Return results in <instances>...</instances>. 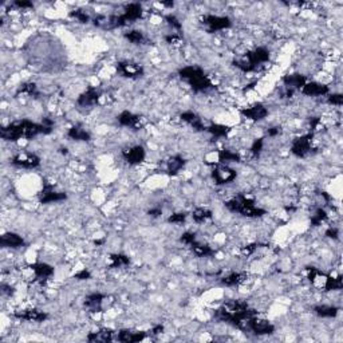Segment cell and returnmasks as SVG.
<instances>
[{
  "mask_svg": "<svg viewBox=\"0 0 343 343\" xmlns=\"http://www.w3.org/2000/svg\"><path fill=\"white\" fill-rule=\"evenodd\" d=\"M117 71H118L122 77L129 78V79H137V78H141V77L144 75V67L141 65H138V63H135V62H130V60L118 62Z\"/></svg>",
  "mask_w": 343,
  "mask_h": 343,
  "instance_id": "10",
  "label": "cell"
},
{
  "mask_svg": "<svg viewBox=\"0 0 343 343\" xmlns=\"http://www.w3.org/2000/svg\"><path fill=\"white\" fill-rule=\"evenodd\" d=\"M258 248H259L258 243L248 244V245H245V247L241 248V255H243V256H251V255H254L255 252H256V249Z\"/></svg>",
  "mask_w": 343,
  "mask_h": 343,
  "instance_id": "45",
  "label": "cell"
},
{
  "mask_svg": "<svg viewBox=\"0 0 343 343\" xmlns=\"http://www.w3.org/2000/svg\"><path fill=\"white\" fill-rule=\"evenodd\" d=\"M180 118L184 121L185 124H188L192 129L196 130V132H207V126L204 125V122L193 111H184V113L180 114Z\"/></svg>",
  "mask_w": 343,
  "mask_h": 343,
  "instance_id": "24",
  "label": "cell"
},
{
  "mask_svg": "<svg viewBox=\"0 0 343 343\" xmlns=\"http://www.w3.org/2000/svg\"><path fill=\"white\" fill-rule=\"evenodd\" d=\"M194 241H196V235L193 232H185V234L181 235V243L185 244V245L190 247Z\"/></svg>",
  "mask_w": 343,
  "mask_h": 343,
  "instance_id": "44",
  "label": "cell"
},
{
  "mask_svg": "<svg viewBox=\"0 0 343 343\" xmlns=\"http://www.w3.org/2000/svg\"><path fill=\"white\" fill-rule=\"evenodd\" d=\"M14 317L19 320L25 322H34V323H43L49 318V314L38 309H26L19 310L14 314Z\"/></svg>",
  "mask_w": 343,
  "mask_h": 343,
  "instance_id": "13",
  "label": "cell"
},
{
  "mask_svg": "<svg viewBox=\"0 0 343 343\" xmlns=\"http://www.w3.org/2000/svg\"><path fill=\"white\" fill-rule=\"evenodd\" d=\"M74 278L78 279V280H89L91 278V274H90V271H87V269H82L78 274L74 275Z\"/></svg>",
  "mask_w": 343,
  "mask_h": 343,
  "instance_id": "50",
  "label": "cell"
},
{
  "mask_svg": "<svg viewBox=\"0 0 343 343\" xmlns=\"http://www.w3.org/2000/svg\"><path fill=\"white\" fill-rule=\"evenodd\" d=\"M319 124H320V120H319L318 117H314V118H311V120H310V125H311V129L313 130L317 129Z\"/></svg>",
  "mask_w": 343,
  "mask_h": 343,
  "instance_id": "54",
  "label": "cell"
},
{
  "mask_svg": "<svg viewBox=\"0 0 343 343\" xmlns=\"http://www.w3.org/2000/svg\"><path fill=\"white\" fill-rule=\"evenodd\" d=\"M1 293H3V295H7V296H12V295L15 293V289L11 287L10 284L3 283L1 284Z\"/></svg>",
  "mask_w": 343,
  "mask_h": 343,
  "instance_id": "49",
  "label": "cell"
},
{
  "mask_svg": "<svg viewBox=\"0 0 343 343\" xmlns=\"http://www.w3.org/2000/svg\"><path fill=\"white\" fill-rule=\"evenodd\" d=\"M110 268H122L128 267L130 264V259L126 255L122 254H113L110 255Z\"/></svg>",
  "mask_w": 343,
  "mask_h": 343,
  "instance_id": "36",
  "label": "cell"
},
{
  "mask_svg": "<svg viewBox=\"0 0 343 343\" xmlns=\"http://www.w3.org/2000/svg\"><path fill=\"white\" fill-rule=\"evenodd\" d=\"M269 56H271V54H269L268 49L260 46V47H256L252 51L247 53V55L241 59L235 60L234 65L239 70H241L243 73H252V71H256L263 63H267L269 60Z\"/></svg>",
  "mask_w": 343,
  "mask_h": 343,
  "instance_id": "5",
  "label": "cell"
},
{
  "mask_svg": "<svg viewBox=\"0 0 343 343\" xmlns=\"http://www.w3.org/2000/svg\"><path fill=\"white\" fill-rule=\"evenodd\" d=\"M241 115L245 117L247 120L259 122V121H263L264 118H267L268 109L262 102H258V104H254L252 106H249V107L241 109Z\"/></svg>",
  "mask_w": 343,
  "mask_h": 343,
  "instance_id": "17",
  "label": "cell"
},
{
  "mask_svg": "<svg viewBox=\"0 0 343 343\" xmlns=\"http://www.w3.org/2000/svg\"><path fill=\"white\" fill-rule=\"evenodd\" d=\"M327 102L330 105H334V106H342L343 95L339 94V93H335V94H328Z\"/></svg>",
  "mask_w": 343,
  "mask_h": 343,
  "instance_id": "43",
  "label": "cell"
},
{
  "mask_svg": "<svg viewBox=\"0 0 343 343\" xmlns=\"http://www.w3.org/2000/svg\"><path fill=\"white\" fill-rule=\"evenodd\" d=\"M314 313L320 318H335L339 314V309L335 306H328V304H319L314 307Z\"/></svg>",
  "mask_w": 343,
  "mask_h": 343,
  "instance_id": "29",
  "label": "cell"
},
{
  "mask_svg": "<svg viewBox=\"0 0 343 343\" xmlns=\"http://www.w3.org/2000/svg\"><path fill=\"white\" fill-rule=\"evenodd\" d=\"M225 207L234 213H239L244 217H251V219L262 217L267 213L263 208H259L255 205L254 200L244 196V194H237L234 199L225 201Z\"/></svg>",
  "mask_w": 343,
  "mask_h": 343,
  "instance_id": "4",
  "label": "cell"
},
{
  "mask_svg": "<svg viewBox=\"0 0 343 343\" xmlns=\"http://www.w3.org/2000/svg\"><path fill=\"white\" fill-rule=\"evenodd\" d=\"M300 93L307 97H324V95L330 94V89L328 86L319 83V82H307L302 87Z\"/></svg>",
  "mask_w": 343,
  "mask_h": 343,
  "instance_id": "21",
  "label": "cell"
},
{
  "mask_svg": "<svg viewBox=\"0 0 343 343\" xmlns=\"http://www.w3.org/2000/svg\"><path fill=\"white\" fill-rule=\"evenodd\" d=\"M12 165L23 169H35L40 165V158L34 153H19L12 158Z\"/></svg>",
  "mask_w": 343,
  "mask_h": 343,
  "instance_id": "16",
  "label": "cell"
},
{
  "mask_svg": "<svg viewBox=\"0 0 343 343\" xmlns=\"http://www.w3.org/2000/svg\"><path fill=\"white\" fill-rule=\"evenodd\" d=\"M87 341L89 342H97V343H107L114 341V331L110 328H100L98 331L90 333L87 335Z\"/></svg>",
  "mask_w": 343,
  "mask_h": 343,
  "instance_id": "25",
  "label": "cell"
},
{
  "mask_svg": "<svg viewBox=\"0 0 343 343\" xmlns=\"http://www.w3.org/2000/svg\"><path fill=\"white\" fill-rule=\"evenodd\" d=\"M145 157H146V152H145L144 146L141 145H134V146H130L122 150V158L129 165H139L141 162H144Z\"/></svg>",
  "mask_w": 343,
  "mask_h": 343,
  "instance_id": "15",
  "label": "cell"
},
{
  "mask_svg": "<svg viewBox=\"0 0 343 343\" xmlns=\"http://www.w3.org/2000/svg\"><path fill=\"white\" fill-rule=\"evenodd\" d=\"M12 5L16 7V8H19V10H27V8H32L34 7V4L31 1H26V0H16V1L12 3Z\"/></svg>",
  "mask_w": 343,
  "mask_h": 343,
  "instance_id": "47",
  "label": "cell"
},
{
  "mask_svg": "<svg viewBox=\"0 0 343 343\" xmlns=\"http://www.w3.org/2000/svg\"><path fill=\"white\" fill-rule=\"evenodd\" d=\"M219 162L220 164L228 165L231 162H240L241 161V157L240 155H237L236 152H231L228 149L219 150Z\"/></svg>",
  "mask_w": 343,
  "mask_h": 343,
  "instance_id": "32",
  "label": "cell"
},
{
  "mask_svg": "<svg viewBox=\"0 0 343 343\" xmlns=\"http://www.w3.org/2000/svg\"><path fill=\"white\" fill-rule=\"evenodd\" d=\"M125 39L130 42L132 45H144L146 42V36L144 35V32L139 30H130L126 31L124 34Z\"/></svg>",
  "mask_w": 343,
  "mask_h": 343,
  "instance_id": "34",
  "label": "cell"
},
{
  "mask_svg": "<svg viewBox=\"0 0 343 343\" xmlns=\"http://www.w3.org/2000/svg\"><path fill=\"white\" fill-rule=\"evenodd\" d=\"M190 248L193 251V254L196 256H200V258H209V256L214 255V249L212 247H209L208 244L200 243L197 240L190 245Z\"/></svg>",
  "mask_w": 343,
  "mask_h": 343,
  "instance_id": "30",
  "label": "cell"
},
{
  "mask_svg": "<svg viewBox=\"0 0 343 343\" xmlns=\"http://www.w3.org/2000/svg\"><path fill=\"white\" fill-rule=\"evenodd\" d=\"M313 139L314 133H306V134L296 137L291 144V153L298 158H304L306 156H309L313 150Z\"/></svg>",
  "mask_w": 343,
  "mask_h": 343,
  "instance_id": "7",
  "label": "cell"
},
{
  "mask_svg": "<svg viewBox=\"0 0 343 343\" xmlns=\"http://www.w3.org/2000/svg\"><path fill=\"white\" fill-rule=\"evenodd\" d=\"M67 199V194L65 192H58L55 190L51 184H45L43 189L39 193L40 204H53V203H60Z\"/></svg>",
  "mask_w": 343,
  "mask_h": 343,
  "instance_id": "12",
  "label": "cell"
},
{
  "mask_svg": "<svg viewBox=\"0 0 343 343\" xmlns=\"http://www.w3.org/2000/svg\"><path fill=\"white\" fill-rule=\"evenodd\" d=\"M192 219H193L194 223L197 224L207 223L208 220L212 219V211H209L207 208H196L192 212Z\"/></svg>",
  "mask_w": 343,
  "mask_h": 343,
  "instance_id": "35",
  "label": "cell"
},
{
  "mask_svg": "<svg viewBox=\"0 0 343 343\" xmlns=\"http://www.w3.org/2000/svg\"><path fill=\"white\" fill-rule=\"evenodd\" d=\"M207 132L209 134L212 135L213 138H224L229 134L231 132V128L227 126V125H221V124H212L207 126Z\"/></svg>",
  "mask_w": 343,
  "mask_h": 343,
  "instance_id": "31",
  "label": "cell"
},
{
  "mask_svg": "<svg viewBox=\"0 0 343 343\" xmlns=\"http://www.w3.org/2000/svg\"><path fill=\"white\" fill-rule=\"evenodd\" d=\"M165 40L169 45H180L181 43V35H180V32H173V34L166 35Z\"/></svg>",
  "mask_w": 343,
  "mask_h": 343,
  "instance_id": "46",
  "label": "cell"
},
{
  "mask_svg": "<svg viewBox=\"0 0 343 343\" xmlns=\"http://www.w3.org/2000/svg\"><path fill=\"white\" fill-rule=\"evenodd\" d=\"M237 177L236 170L232 169L229 165L225 164H217L212 170V179L214 180V183L217 185H227L231 184L235 179Z\"/></svg>",
  "mask_w": 343,
  "mask_h": 343,
  "instance_id": "8",
  "label": "cell"
},
{
  "mask_svg": "<svg viewBox=\"0 0 343 343\" xmlns=\"http://www.w3.org/2000/svg\"><path fill=\"white\" fill-rule=\"evenodd\" d=\"M179 77L196 93H207L213 89V83L199 66H185L179 70Z\"/></svg>",
  "mask_w": 343,
  "mask_h": 343,
  "instance_id": "3",
  "label": "cell"
},
{
  "mask_svg": "<svg viewBox=\"0 0 343 343\" xmlns=\"http://www.w3.org/2000/svg\"><path fill=\"white\" fill-rule=\"evenodd\" d=\"M245 333H252L255 335H269L275 331V326L267 319L259 318L258 315H255L252 318L247 320V323L244 326Z\"/></svg>",
  "mask_w": 343,
  "mask_h": 343,
  "instance_id": "6",
  "label": "cell"
},
{
  "mask_svg": "<svg viewBox=\"0 0 343 343\" xmlns=\"http://www.w3.org/2000/svg\"><path fill=\"white\" fill-rule=\"evenodd\" d=\"M162 333H164V326H162V324H157V326H155V327L152 328V331H150L152 335H159V334Z\"/></svg>",
  "mask_w": 343,
  "mask_h": 343,
  "instance_id": "53",
  "label": "cell"
},
{
  "mask_svg": "<svg viewBox=\"0 0 343 343\" xmlns=\"http://www.w3.org/2000/svg\"><path fill=\"white\" fill-rule=\"evenodd\" d=\"M30 269L34 272L35 282H39V283H46L49 279L54 275V268L51 267L50 264L42 263V262H38V263L30 264L28 265Z\"/></svg>",
  "mask_w": 343,
  "mask_h": 343,
  "instance_id": "18",
  "label": "cell"
},
{
  "mask_svg": "<svg viewBox=\"0 0 343 343\" xmlns=\"http://www.w3.org/2000/svg\"><path fill=\"white\" fill-rule=\"evenodd\" d=\"M185 164H186V161H185V158L183 156H172V157L166 161V173L170 174V176H176L179 172L183 170Z\"/></svg>",
  "mask_w": 343,
  "mask_h": 343,
  "instance_id": "27",
  "label": "cell"
},
{
  "mask_svg": "<svg viewBox=\"0 0 343 343\" xmlns=\"http://www.w3.org/2000/svg\"><path fill=\"white\" fill-rule=\"evenodd\" d=\"M255 315H258V311L249 309L247 302L229 300V302H225L219 310H216L214 318L219 319L221 322H225V323L232 324L243 331L247 320Z\"/></svg>",
  "mask_w": 343,
  "mask_h": 343,
  "instance_id": "1",
  "label": "cell"
},
{
  "mask_svg": "<svg viewBox=\"0 0 343 343\" xmlns=\"http://www.w3.org/2000/svg\"><path fill=\"white\" fill-rule=\"evenodd\" d=\"M70 18L78 20L79 23H89L91 18L89 16V14H86L83 10H74L70 12Z\"/></svg>",
  "mask_w": 343,
  "mask_h": 343,
  "instance_id": "40",
  "label": "cell"
},
{
  "mask_svg": "<svg viewBox=\"0 0 343 343\" xmlns=\"http://www.w3.org/2000/svg\"><path fill=\"white\" fill-rule=\"evenodd\" d=\"M248 278L249 275L245 274V272H232V274L227 275V276H223L220 279V282L227 287H236V286L245 283L248 280Z\"/></svg>",
  "mask_w": 343,
  "mask_h": 343,
  "instance_id": "26",
  "label": "cell"
},
{
  "mask_svg": "<svg viewBox=\"0 0 343 343\" xmlns=\"http://www.w3.org/2000/svg\"><path fill=\"white\" fill-rule=\"evenodd\" d=\"M148 214H149L150 217H153V219H157V217H159V216H162V209L159 208V207L150 208L149 211H148Z\"/></svg>",
  "mask_w": 343,
  "mask_h": 343,
  "instance_id": "51",
  "label": "cell"
},
{
  "mask_svg": "<svg viewBox=\"0 0 343 343\" xmlns=\"http://www.w3.org/2000/svg\"><path fill=\"white\" fill-rule=\"evenodd\" d=\"M203 25L207 26L208 32H217L229 28L232 26V20L228 16L220 15H204L203 16Z\"/></svg>",
  "mask_w": 343,
  "mask_h": 343,
  "instance_id": "9",
  "label": "cell"
},
{
  "mask_svg": "<svg viewBox=\"0 0 343 343\" xmlns=\"http://www.w3.org/2000/svg\"><path fill=\"white\" fill-rule=\"evenodd\" d=\"M148 337L145 331H132V330H120L115 339L122 343H137L144 341Z\"/></svg>",
  "mask_w": 343,
  "mask_h": 343,
  "instance_id": "22",
  "label": "cell"
},
{
  "mask_svg": "<svg viewBox=\"0 0 343 343\" xmlns=\"http://www.w3.org/2000/svg\"><path fill=\"white\" fill-rule=\"evenodd\" d=\"M326 219H327V212L323 208H318L315 211V213L311 216L310 223L313 227H319V225H322V223L326 221Z\"/></svg>",
  "mask_w": 343,
  "mask_h": 343,
  "instance_id": "38",
  "label": "cell"
},
{
  "mask_svg": "<svg viewBox=\"0 0 343 343\" xmlns=\"http://www.w3.org/2000/svg\"><path fill=\"white\" fill-rule=\"evenodd\" d=\"M25 239L15 232H5L0 236V245L3 248L18 249L25 247Z\"/></svg>",
  "mask_w": 343,
  "mask_h": 343,
  "instance_id": "20",
  "label": "cell"
},
{
  "mask_svg": "<svg viewBox=\"0 0 343 343\" xmlns=\"http://www.w3.org/2000/svg\"><path fill=\"white\" fill-rule=\"evenodd\" d=\"M117 121L121 126H125V128H132L134 130H139L142 128V121H141V117L134 113H132L129 110H124L118 117H117Z\"/></svg>",
  "mask_w": 343,
  "mask_h": 343,
  "instance_id": "19",
  "label": "cell"
},
{
  "mask_svg": "<svg viewBox=\"0 0 343 343\" xmlns=\"http://www.w3.org/2000/svg\"><path fill=\"white\" fill-rule=\"evenodd\" d=\"M164 19L165 22H166V23L173 28V30L179 31V32L183 30V23H181L179 18H177L176 15H173V14H168V15H165Z\"/></svg>",
  "mask_w": 343,
  "mask_h": 343,
  "instance_id": "39",
  "label": "cell"
},
{
  "mask_svg": "<svg viewBox=\"0 0 343 343\" xmlns=\"http://www.w3.org/2000/svg\"><path fill=\"white\" fill-rule=\"evenodd\" d=\"M109 299L107 295L101 292H93L87 295L85 298V309L89 311V313L97 314V313H104L105 303L106 300Z\"/></svg>",
  "mask_w": 343,
  "mask_h": 343,
  "instance_id": "14",
  "label": "cell"
},
{
  "mask_svg": "<svg viewBox=\"0 0 343 343\" xmlns=\"http://www.w3.org/2000/svg\"><path fill=\"white\" fill-rule=\"evenodd\" d=\"M342 287H343L342 276L333 278V276H327V275H324V284H323L324 291H338V290H342Z\"/></svg>",
  "mask_w": 343,
  "mask_h": 343,
  "instance_id": "33",
  "label": "cell"
},
{
  "mask_svg": "<svg viewBox=\"0 0 343 343\" xmlns=\"http://www.w3.org/2000/svg\"><path fill=\"white\" fill-rule=\"evenodd\" d=\"M51 130H53V128H49L42 122L36 124L32 121L22 120L1 128V138L5 141L15 142L20 138L32 139L40 134H49V133H51Z\"/></svg>",
  "mask_w": 343,
  "mask_h": 343,
  "instance_id": "2",
  "label": "cell"
},
{
  "mask_svg": "<svg viewBox=\"0 0 343 343\" xmlns=\"http://www.w3.org/2000/svg\"><path fill=\"white\" fill-rule=\"evenodd\" d=\"M25 94L28 95V97H34V98H38L39 95V90H38V86L32 83V82H27V83H23L20 86L19 90H18V95Z\"/></svg>",
  "mask_w": 343,
  "mask_h": 343,
  "instance_id": "37",
  "label": "cell"
},
{
  "mask_svg": "<svg viewBox=\"0 0 343 343\" xmlns=\"http://www.w3.org/2000/svg\"><path fill=\"white\" fill-rule=\"evenodd\" d=\"M67 137L73 141H83V142H87L91 139V135L87 130H85L79 125H75V126H71L67 132Z\"/></svg>",
  "mask_w": 343,
  "mask_h": 343,
  "instance_id": "28",
  "label": "cell"
},
{
  "mask_svg": "<svg viewBox=\"0 0 343 343\" xmlns=\"http://www.w3.org/2000/svg\"><path fill=\"white\" fill-rule=\"evenodd\" d=\"M101 97H102V91L100 89H97L94 86H89L87 89L78 97L77 104L80 107H93L95 105H98Z\"/></svg>",
  "mask_w": 343,
  "mask_h": 343,
  "instance_id": "11",
  "label": "cell"
},
{
  "mask_svg": "<svg viewBox=\"0 0 343 343\" xmlns=\"http://www.w3.org/2000/svg\"><path fill=\"white\" fill-rule=\"evenodd\" d=\"M186 216H188V214L184 213V212L173 213V214H170L168 221H169L170 224H184L185 220H186Z\"/></svg>",
  "mask_w": 343,
  "mask_h": 343,
  "instance_id": "42",
  "label": "cell"
},
{
  "mask_svg": "<svg viewBox=\"0 0 343 343\" xmlns=\"http://www.w3.org/2000/svg\"><path fill=\"white\" fill-rule=\"evenodd\" d=\"M324 235L327 236L328 239H333V240H337L339 237V231L338 228H333V227H330V228L324 232Z\"/></svg>",
  "mask_w": 343,
  "mask_h": 343,
  "instance_id": "48",
  "label": "cell"
},
{
  "mask_svg": "<svg viewBox=\"0 0 343 343\" xmlns=\"http://www.w3.org/2000/svg\"><path fill=\"white\" fill-rule=\"evenodd\" d=\"M263 148H264V138L255 139L254 142H252V146H251V153H252L254 157H259L260 153L263 152Z\"/></svg>",
  "mask_w": 343,
  "mask_h": 343,
  "instance_id": "41",
  "label": "cell"
},
{
  "mask_svg": "<svg viewBox=\"0 0 343 343\" xmlns=\"http://www.w3.org/2000/svg\"><path fill=\"white\" fill-rule=\"evenodd\" d=\"M280 133H282V129H280L279 126H274V128H271V129H268V132H267L268 137H276V135H279Z\"/></svg>",
  "mask_w": 343,
  "mask_h": 343,
  "instance_id": "52",
  "label": "cell"
},
{
  "mask_svg": "<svg viewBox=\"0 0 343 343\" xmlns=\"http://www.w3.org/2000/svg\"><path fill=\"white\" fill-rule=\"evenodd\" d=\"M283 83L286 86V89L290 91H296V90H302L306 83H307V78L302 74H289L283 77Z\"/></svg>",
  "mask_w": 343,
  "mask_h": 343,
  "instance_id": "23",
  "label": "cell"
}]
</instances>
